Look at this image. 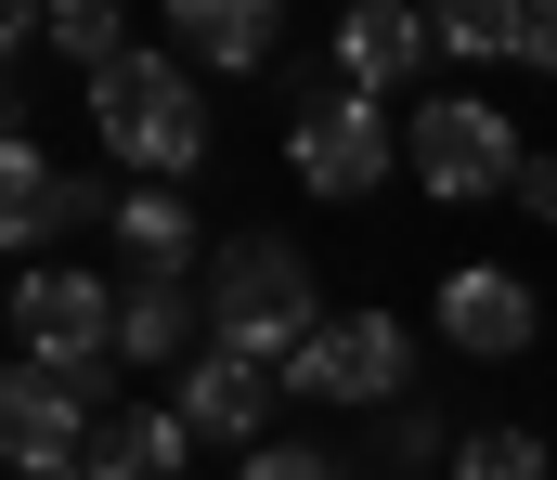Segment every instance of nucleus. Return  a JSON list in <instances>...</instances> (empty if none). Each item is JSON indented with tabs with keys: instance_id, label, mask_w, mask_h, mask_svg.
I'll list each match as a JSON object with an SVG mask.
<instances>
[{
	"instance_id": "1",
	"label": "nucleus",
	"mask_w": 557,
	"mask_h": 480,
	"mask_svg": "<svg viewBox=\"0 0 557 480\" xmlns=\"http://www.w3.org/2000/svg\"><path fill=\"white\" fill-rule=\"evenodd\" d=\"M195 299H208V337H221V350H247V364H273V377L337 324V312H324V286H311V260H298L285 234H234V247H208Z\"/></svg>"
},
{
	"instance_id": "2",
	"label": "nucleus",
	"mask_w": 557,
	"mask_h": 480,
	"mask_svg": "<svg viewBox=\"0 0 557 480\" xmlns=\"http://www.w3.org/2000/svg\"><path fill=\"white\" fill-rule=\"evenodd\" d=\"M91 131H104V157H131L143 182H195V157H208V91H195V65L156 39V52H117V65L91 78Z\"/></svg>"
},
{
	"instance_id": "3",
	"label": "nucleus",
	"mask_w": 557,
	"mask_h": 480,
	"mask_svg": "<svg viewBox=\"0 0 557 480\" xmlns=\"http://www.w3.org/2000/svg\"><path fill=\"white\" fill-rule=\"evenodd\" d=\"M285 169H298V195L363 208V195H389L403 131H389V104H376V91H350L337 65H311V78H298V104H285Z\"/></svg>"
},
{
	"instance_id": "4",
	"label": "nucleus",
	"mask_w": 557,
	"mask_h": 480,
	"mask_svg": "<svg viewBox=\"0 0 557 480\" xmlns=\"http://www.w3.org/2000/svg\"><path fill=\"white\" fill-rule=\"evenodd\" d=\"M403 169H416L441 208H493V195H519V118L493 104V91H441L403 118Z\"/></svg>"
},
{
	"instance_id": "5",
	"label": "nucleus",
	"mask_w": 557,
	"mask_h": 480,
	"mask_svg": "<svg viewBox=\"0 0 557 480\" xmlns=\"http://www.w3.org/2000/svg\"><path fill=\"white\" fill-rule=\"evenodd\" d=\"M104 416H117V377H65V364L13 350V377H0V455H13V480H78L91 442H104Z\"/></svg>"
},
{
	"instance_id": "6",
	"label": "nucleus",
	"mask_w": 557,
	"mask_h": 480,
	"mask_svg": "<svg viewBox=\"0 0 557 480\" xmlns=\"http://www.w3.org/2000/svg\"><path fill=\"white\" fill-rule=\"evenodd\" d=\"M13 337H26V364H65V377H117L131 350V312H117V286L91 273V260H39V273H13Z\"/></svg>"
},
{
	"instance_id": "7",
	"label": "nucleus",
	"mask_w": 557,
	"mask_h": 480,
	"mask_svg": "<svg viewBox=\"0 0 557 480\" xmlns=\"http://www.w3.org/2000/svg\"><path fill=\"white\" fill-rule=\"evenodd\" d=\"M285 403H324V416H389V403H416V337H403V312H337L298 364H285Z\"/></svg>"
},
{
	"instance_id": "8",
	"label": "nucleus",
	"mask_w": 557,
	"mask_h": 480,
	"mask_svg": "<svg viewBox=\"0 0 557 480\" xmlns=\"http://www.w3.org/2000/svg\"><path fill=\"white\" fill-rule=\"evenodd\" d=\"M78 221H117V195H104L91 169H65L39 131H13V144H0V234H13V260H26V273L65 260Z\"/></svg>"
},
{
	"instance_id": "9",
	"label": "nucleus",
	"mask_w": 557,
	"mask_h": 480,
	"mask_svg": "<svg viewBox=\"0 0 557 480\" xmlns=\"http://www.w3.org/2000/svg\"><path fill=\"white\" fill-rule=\"evenodd\" d=\"M169 403H182V429H195L208 455H234V468H247V455H273L285 377H273V364H247V350H221V337H208V350H195V364L169 377Z\"/></svg>"
},
{
	"instance_id": "10",
	"label": "nucleus",
	"mask_w": 557,
	"mask_h": 480,
	"mask_svg": "<svg viewBox=\"0 0 557 480\" xmlns=\"http://www.w3.org/2000/svg\"><path fill=\"white\" fill-rule=\"evenodd\" d=\"M273 39H285L273 0H169V52H182V65L247 78V65H273Z\"/></svg>"
},
{
	"instance_id": "11",
	"label": "nucleus",
	"mask_w": 557,
	"mask_h": 480,
	"mask_svg": "<svg viewBox=\"0 0 557 480\" xmlns=\"http://www.w3.org/2000/svg\"><path fill=\"white\" fill-rule=\"evenodd\" d=\"M428 52H441V26H428V13H403V0H363V13L337 26V78H350V91H376V104L416 78Z\"/></svg>"
},
{
	"instance_id": "12",
	"label": "nucleus",
	"mask_w": 557,
	"mask_h": 480,
	"mask_svg": "<svg viewBox=\"0 0 557 480\" xmlns=\"http://www.w3.org/2000/svg\"><path fill=\"white\" fill-rule=\"evenodd\" d=\"M532 286H519V273H454V286H441V337H454V350H480V364H506V350H532Z\"/></svg>"
},
{
	"instance_id": "13",
	"label": "nucleus",
	"mask_w": 557,
	"mask_h": 480,
	"mask_svg": "<svg viewBox=\"0 0 557 480\" xmlns=\"http://www.w3.org/2000/svg\"><path fill=\"white\" fill-rule=\"evenodd\" d=\"M117 312H131V364H195L208 350V299L182 286V273H117Z\"/></svg>"
},
{
	"instance_id": "14",
	"label": "nucleus",
	"mask_w": 557,
	"mask_h": 480,
	"mask_svg": "<svg viewBox=\"0 0 557 480\" xmlns=\"http://www.w3.org/2000/svg\"><path fill=\"white\" fill-rule=\"evenodd\" d=\"M182 455H208V442L182 429V403H117V416H104V442H91V468H78V480H169Z\"/></svg>"
},
{
	"instance_id": "15",
	"label": "nucleus",
	"mask_w": 557,
	"mask_h": 480,
	"mask_svg": "<svg viewBox=\"0 0 557 480\" xmlns=\"http://www.w3.org/2000/svg\"><path fill=\"white\" fill-rule=\"evenodd\" d=\"M117 247H131V273H182V260H195L182 182H131V195H117Z\"/></svg>"
},
{
	"instance_id": "16",
	"label": "nucleus",
	"mask_w": 557,
	"mask_h": 480,
	"mask_svg": "<svg viewBox=\"0 0 557 480\" xmlns=\"http://www.w3.org/2000/svg\"><path fill=\"white\" fill-rule=\"evenodd\" d=\"M454 442H467V429H441V403H389V416H376V468L389 480H416V468H454Z\"/></svg>"
},
{
	"instance_id": "17",
	"label": "nucleus",
	"mask_w": 557,
	"mask_h": 480,
	"mask_svg": "<svg viewBox=\"0 0 557 480\" xmlns=\"http://www.w3.org/2000/svg\"><path fill=\"white\" fill-rule=\"evenodd\" d=\"M519 13H532V0H454V13H428V26H441L454 65H519Z\"/></svg>"
},
{
	"instance_id": "18",
	"label": "nucleus",
	"mask_w": 557,
	"mask_h": 480,
	"mask_svg": "<svg viewBox=\"0 0 557 480\" xmlns=\"http://www.w3.org/2000/svg\"><path fill=\"white\" fill-rule=\"evenodd\" d=\"M52 52L78 65V78H104L117 52H143L131 26H117V0H52Z\"/></svg>"
},
{
	"instance_id": "19",
	"label": "nucleus",
	"mask_w": 557,
	"mask_h": 480,
	"mask_svg": "<svg viewBox=\"0 0 557 480\" xmlns=\"http://www.w3.org/2000/svg\"><path fill=\"white\" fill-rule=\"evenodd\" d=\"M454 480H557V468H545L532 429H467V442H454Z\"/></svg>"
},
{
	"instance_id": "20",
	"label": "nucleus",
	"mask_w": 557,
	"mask_h": 480,
	"mask_svg": "<svg viewBox=\"0 0 557 480\" xmlns=\"http://www.w3.org/2000/svg\"><path fill=\"white\" fill-rule=\"evenodd\" d=\"M234 480H350V468H337L324 442H273V455H247Z\"/></svg>"
},
{
	"instance_id": "21",
	"label": "nucleus",
	"mask_w": 557,
	"mask_h": 480,
	"mask_svg": "<svg viewBox=\"0 0 557 480\" xmlns=\"http://www.w3.org/2000/svg\"><path fill=\"white\" fill-rule=\"evenodd\" d=\"M519 65H545V78H557V0H532V13H519Z\"/></svg>"
},
{
	"instance_id": "22",
	"label": "nucleus",
	"mask_w": 557,
	"mask_h": 480,
	"mask_svg": "<svg viewBox=\"0 0 557 480\" xmlns=\"http://www.w3.org/2000/svg\"><path fill=\"white\" fill-rule=\"evenodd\" d=\"M506 208H519V221H557V157L519 169V195H506Z\"/></svg>"
}]
</instances>
